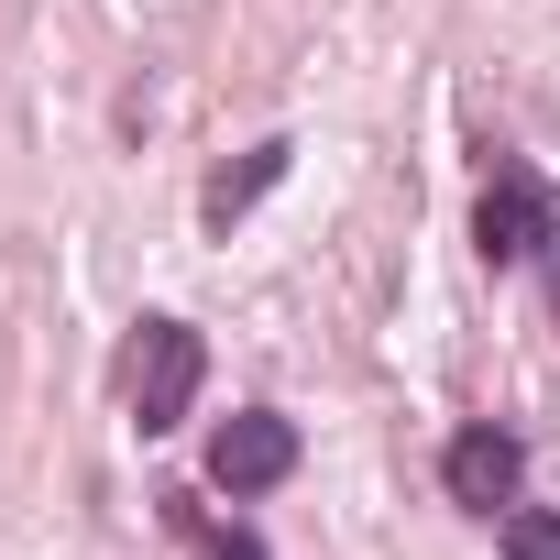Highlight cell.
Segmentation results:
<instances>
[{"instance_id": "obj_1", "label": "cell", "mask_w": 560, "mask_h": 560, "mask_svg": "<svg viewBox=\"0 0 560 560\" xmlns=\"http://www.w3.org/2000/svg\"><path fill=\"white\" fill-rule=\"evenodd\" d=\"M121 385H132V429H143V440H165V429L198 407V385H209V341H198L187 319H143V330H132Z\"/></svg>"}, {"instance_id": "obj_2", "label": "cell", "mask_w": 560, "mask_h": 560, "mask_svg": "<svg viewBox=\"0 0 560 560\" xmlns=\"http://www.w3.org/2000/svg\"><path fill=\"white\" fill-rule=\"evenodd\" d=\"M549 242H560V187L527 176V165H494L483 198H472V253L494 275H516V264H549Z\"/></svg>"}, {"instance_id": "obj_3", "label": "cell", "mask_w": 560, "mask_h": 560, "mask_svg": "<svg viewBox=\"0 0 560 560\" xmlns=\"http://www.w3.org/2000/svg\"><path fill=\"white\" fill-rule=\"evenodd\" d=\"M298 472V418H275V407H242L220 440H209V483L242 505V494H275Z\"/></svg>"}, {"instance_id": "obj_4", "label": "cell", "mask_w": 560, "mask_h": 560, "mask_svg": "<svg viewBox=\"0 0 560 560\" xmlns=\"http://www.w3.org/2000/svg\"><path fill=\"white\" fill-rule=\"evenodd\" d=\"M516 483H527V440H516V429H462V440L440 451V494H451L462 516H505Z\"/></svg>"}, {"instance_id": "obj_5", "label": "cell", "mask_w": 560, "mask_h": 560, "mask_svg": "<svg viewBox=\"0 0 560 560\" xmlns=\"http://www.w3.org/2000/svg\"><path fill=\"white\" fill-rule=\"evenodd\" d=\"M287 165H298V143H287V132H275V143H253V154H242L231 176H209V198H198V220H209V231H231V220H242V209H253V198H264L275 176H287Z\"/></svg>"}, {"instance_id": "obj_6", "label": "cell", "mask_w": 560, "mask_h": 560, "mask_svg": "<svg viewBox=\"0 0 560 560\" xmlns=\"http://www.w3.org/2000/svg\"><path fill=\"white\" fill-rule=\"evenodd\" d=\"M494 538H505V560H560V516L549 505H505Z\"/></svg>"}, {"instance_id": "obj_7", "label": "cell", "mask_w": 560, "mask_h": 560, "mask_svg": "<svg viewBox=\"0 0 560 560\" xmlns=\"http://www.w3.org/2000/svg\"><path fill=\"white\" fill-rule=\"evenodd\" d=\"M209 560H264V538L253 527H209Z\"/></svg>"}, {"instance_id": "obj_8", "label": "cell", "mask_w": 560, "mask_h": 560, "mask_svg": "<svg viewBox=\"0 0 560 560\" xmlns=\"http://www.w3.org/2000/svg\"><path fill=\"white\" fill-rule=\"evenodd\" d=\"M549 308H560V242H549Z\"/></svg>"}]
</instances>
